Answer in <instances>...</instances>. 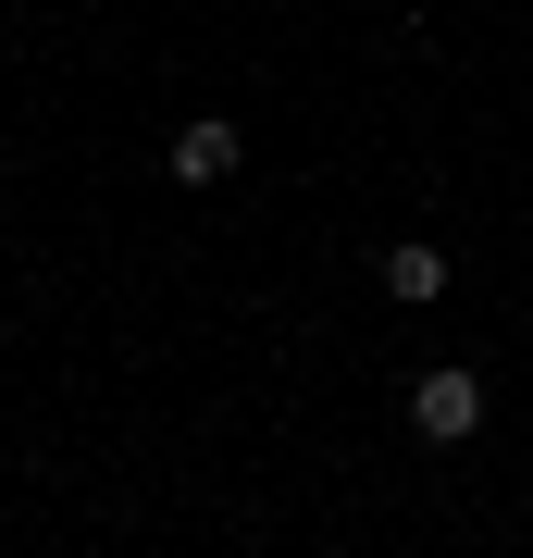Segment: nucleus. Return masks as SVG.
Instances as JSON below:
<instances>
[{
    "instance_id": "1",
    "label": "nucleus",
    "mask_w": 533,
    "mask_h": 558,
    "mask_svg": "<svg viewBox=\"0 0 533 558\" xmlns=\"http://www.w3.org/2000/svg\"><path fill=\"white\" fill-rule=\"evenodd\" d=\"M410 435L422 447H472L484 435V373H410Z\"/></svg>"
},
{
    "instance_id": "2",
    "label": "nucleus",
    "mask_w": 533,
    "mask_h": 558,
    "mask_svg": "<svg viewBox=\"0 0 533 558\" xmlns=\"http://www.w3.org/2000/svg\"><path fill=\"white\" fill-rule=\"evenodd\" d=\"M385 299H397V311H435V299H447V248H435V236H397V248H385Z\"/></svg>"
},
{
    "instance_id": "3",
    "label": "nucleus",
    "mask_w": 533,
    "mask_h": 558,
    "mask_svg": "<svg viewBox=\"0 0 533 558\" xmlns=\"http://www.w3.org/2000/svg\"><path fill=\"white\" fill-rule=\"evenodd\" d=\"M237 174V124H186L174 137V186H223Z\"/></svg>"
}]
</instances>
